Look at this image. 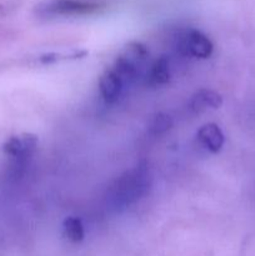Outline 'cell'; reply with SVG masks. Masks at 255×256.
I'll use <instances>...</instances> for the list:
<instances>
[{
    "mask_svg": "<svg viewBox=\"0 0 255 256\" xmlns=\"http://www.w3.org/2000/svg\"><path fill=\"white\" fill-rule=\"evenodd\" d=\"M179 50L184 55L206 59L212 54L214 45L204 32L196 29H190L180 39Z\"/></svg>",
    "mask_w": 255,
    "mask_h": 256,
    "instance_id": "cell-3",
    "label": "cell"
},
{
    "mask_svg": "<svg viewBox=\"0 0 255 256\" xmlns=\"http://www.w3.org/2000/svg\"><path fill=\"white\" fill-rule=\"evenodd\" d=\"M149 56L146 46L139 42H130L125 45L122 54L115 60L114 70L124 79L134 80L139 75L140 68L144 65Z\"/></svg>",
    "mask_w": 255,
    "mask_h": 256,
    "instance_id": "cell-1",
    "label": "cell"
},
{
    "mask_svg": "<svg viewBox=\"0 0 255 256\" xmlns=\"http://www.w3.org/2000/svg\"><path fill=\"white\" fill-rule=\"evenodd\" d=\"M172 126V119L168 114L159 112L152 119L149 124V132L152 135H162L165 134L170 128Z\"/></svg>",
    "mask_w": 255,
    "mask_h": 256,
    "instance_id": "cell-9",
    "label": "cell"
},
{
    "mask_svg": "<svg viewBox=\"0 0 255 256\" xmlns=\"http://www.w3.org/2000/svg\"><path fill=\"white\" fill-rule=\"evenodd\" d=\"M122 79L114 69H108L100 75L99 90L102 99L109 104L116 102L122 92Z\"/></svg>",
    "mask_w": 255,
    "mask_h": 256,
    "instance_id": "cell-4",
    "label": "cell"
},
{
    "mask_svg": "<svg viewBox=\"0 0 255 256\" xmlns=\"http://www.w3.org/2000/svg\"><path fill=\"white\" fill-rule=\"evenodd\" d=\"M148 80L149 84L159 86V85H165L170 80V68L169 60L165 56L158 58L154 64L150 66L149 74H148Z\"/></svg>",
    "mask_w": 255,
    "mask_h": 256,
    "instance_id": "cell-7",
    "label": "cell"
},
{
    "mask_svg": "<svg viewBox=\"0 0 255 256\" xmlns=\"http://www.w3.org/2000/svg\"><path fill=\"white\" fill-rule=\"evenodd\" d=\"M222 105V96L215 90L200 89L194 94L192 99V109L200 112L206 110L208 108L219 109Z\"/></svg>",
    "mask_w": 255,
    "mask_h": 256,
    "instance_id": "cell-6",
    "label": "cell"
},
{
    "mask_svg": "<svg viewBox=\"0 0 255 256\" xmlns=\"http://www.w3.org/2000/svg\"><path fill=\"white\" fill-rule=\"evenodd\" d=\"M102 2L96 0H49L42 6V12L52 16H76L99 12Z\"/></svg>",
    "mask_w": 255,
    "mask_h": 256,
    "instance_id": "cell-2",
    "label": "cell"
},
{
    "mask_svg": "<svg viewBox=\"0 0 255 256\" xmlns=\"http://www.w3.org/2000/svg\"><path fill=\"white\" fill-rule=\"evenodd\" d=\"M198 139L209 152H214V154L222 149L225 142L224 132H222L219 125L214 124V122H208V124L202 125L198 132Z\"/></svg>",
    "mask_w": 255,
    "mask_h": 256,
    "instance_id": "cell-5",
    "label": "cell"
},
{
    "mask_svg": "<svg viewBox=\"0 0 255 256\" xmlns=\"http://www.w3.org/2000/svg\"><path fill=\"white\" fill-rule=\"evenodd\" d=\"M64 232L65 236L72 242H82L85 236L84 226H82V220L78 218L70 216L64 220Z\"/></svg>",
    "mask_w": 255,
    "mask_h": 256,
    "instance_id": "cell-8",
    "label": "cell"
}]
</instances>
